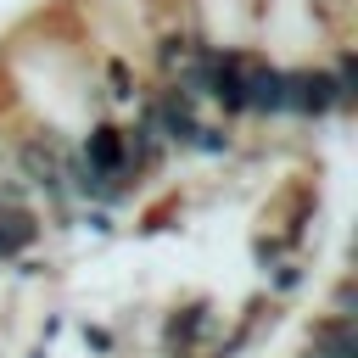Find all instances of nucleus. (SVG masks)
I'll use <instances>...</instances> for the list:
<instances>
[{
  "label": "nucleus",
  "instance_id": "obj_1",
  "mask_svg": "<svg viewBox=\"0 0 358 358\" xmlns=\"http://www.w3.org/2000/svg\"><path fill=\"white\" fill-rule=\"evenodd\" d=\"M347 106L336 95V78L324 67V56H302L285 62V90H280V123L296 129H319V123H341Z\"/></svg>",
  "mask_w": 358,
  "mask_h": 358
},
{
  "label": "nucleus",
  "instance_id": "obj_2",
  "mask_svg": "<svg viewBox=\"0 0 358 358\" xmlns=\"http://www.w3.org/2000/svg\"><path fill=\"white\" fill-rule=\"evenodd\" d=\"M224 319L229 313H224L218 296H179L157 324V352L162 358H207V347L218 341Z\"/></svg>",
  "mask_w": 358,
  "mask_h": 358
},
{
  "label": "nucleus",
  "instance_id": "obj_4",
  "mask_svg": "<svg viewBox=\"0 0 358 358\" xmlns=\"http://www.w3.org/2000/svg\"><path fill=\"white\" fill-rule=\"evenodd\" d=\"M78 341L90 358H117V347H123V336L112 324H78Z\"/></svg>",
  "mask_w": 358,
  "mask_h": 358
},
{
  "label": "nucleus",
  "instance_id": "obj_3",
  "mask_svg": "<svg viewBox=\"0 0 358 358\" xmlns=\"http://www.w3.org/2000/svg\"><path fill=\"white\" fill-rule=\"evenodd\" d=\"M296 358H358L352 319H341V313H324V308H319V313L308 319V330H302Z\"/></svg>",
  "mask_w": 358,
  "mask_h": 358
},
{
  "label": "nucleus",
  "instance_id": "obj_5",
  "mask_svg": "<svg viewBox=\"0 0 358 358\" xmlns=\"http://www.w3.org/2000/svg\"><path fill=\"white\" fill-rule=\"evenodd\" d=\"M324 313H341V319H352V313H358V285H352V268H341V274H336Z\"/></svg>",
  "mask_w": 358,
  "mask_h": 358
}]
</instances>
